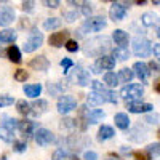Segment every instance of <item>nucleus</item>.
Returning a JSON list of instances; mask_svg holds the SVG:
<instances>
[{"label":"nucleus","instance_id":"f257e3e1","mask_svg":"<svg viewBox=\"0 0 160 160\" xmlns=\"http://www.w3.org/2000/svg\"><path fill=\"white\" fill-rule=\"evenodd\" d=\"M111 50V40L108 37H95V38H90L87 40V43L83 47V51L85 55H90V56H102L106 51Z\"/></svg>","mask_w":160,"mask_h":160},{"label":"nucleus","instance_id":"f03ea898","mask_svg":"<svg viewBox=\"0 0 160 160\" xmlns=\"http://www.w3.org/2000/svg\"><path fill=\"white\" fill-rule=\"evenodd\" d=\"M87 102L90 106H101L104 102H111V104H117V95L114 91H109V90H101V91H91L88 98H87Z\"/></svg>","mask_w":160,"mask_h":160},{"label":"nucleus","instance_id":"7ed1b4c3","mask_svg":"<svg viewBox=\"0 0 160 160\" xmlns=\"http://www.w3.org/2000/svg\"><path fill=\"white\" fill-rule=\"evenodd\" d=\"M152 51V43L146 37H136L133 40V53L138 58H146L149 56Z\"/></svg>","mask_w":160,"mask_h":160},{"label":"nucleus","instance_id":"20e7f679","mask_svg":"<svg viewBox=\"0 0 160 160\" xmlns=\"http://www.w3.org/2000/svg\"><path fill=\"white\" fill-rule=\"evenodd\" d=\"M142 95H144V88L139 83H127L120 91V96L125 101H136Z\"/></svg>","mask_w":160,"mask_h":160},{"label":"nucleus","instance_id":"39448f33","mask_svg":"<svg viewBox=\"0 0 160 160\" xmlns=\"http://www.w3.org/2000/svg\"><path fill=\"white\" fill-rule=\"evenodd\" d=\"M42 43H43V34L38 32L37 29H32L31 34H29V38L26 40V43H24V47H22V50H24L26 53H32V51H35L37 48L42 47Z\"/></svg>","mask_w":160,"mask_h":160},{"label":"nucleus","instance_id":"423d86ee","mask_svg":"<svg viewBox=\"0 0 160 160\" xmlns=\"http://www.w3.org/2000/svg\"><path fill=\"white\" fill-rule=\"evenodd\" d=\"M115 68V58L109 55H102L96 59L95 66H91V72L93 74H99L101 71H112Z\"/></svg>","mask_w":160,"mask_h":160},{"label":"nucleus","instance_id":"0eeeda50","mask_svg":"<svg viewBox=\"0 0 160 160\" xmlns=\"http://www.w3.org/2000/svg\"><path fill=\"white\" fill-rule=\"evenodd\" d=\"M64 142L72 152H78L80 149H83L85 146L90 144V139H87L82 135H71V136H68L64 139Z\"/></svg>","mask_w":160,"mask_h":160},{"label":"nucleus","instance_id":"6e6552de","mask_svg":"<svg viewBox=\"0 0 160 160\" xmlns=\"http://www.w3.org/2000/svg\"><path fill=\"white\" fill-rule=\"evenodd\" d=\"M106 28V18L104 16H95V18H90L85 21V24L82 26V31H88V32H99Z\"/></svg>","mask_w":160,"mask_h":160},{"label":"nucleus","instance_id":"1a4fd4ad","mask_svg":"<svg viewBox=\"0 0 160 160\" xmlns=\"http://www.w3.org/2000/svg\"><path fill=\"white\" fill-rule=\"evenodd\" d=\"M127 109L131 114H148L154 111V106L149 102H142L139 99L136 101H127Z\"/></svg>","mask_w":160,"mask_h":160},{"label":"nucleus","instance_id":"9d476101","mask_svg":"<svg viewBox=\"0 0 160 160\" xmlns=\"http://www.w3.org/2000/svg\"><path fill=\"white\" fill-rule=\"evenodd\" d=\"M56 108H58V112L59 114H69L71 111H74L77 108V99L74 96H68V95H64L58 99V104H56Z\"/></svg>","mask_w":160,"mask_h":160},{"label":"nucleus","instance_id":"9b49d317","mask_svg":"<svg viewBox=\"0 0 160 160\" xmlns=\"http://www.w3.org/2000/svg\"><path fill=\"white\" fill-rule=\"evenodd\" d=\"M34 135H35V142H37L38 146H50L51 142L56 141L55 135H53L50 130H47V128H38V130H35Z\"/></svg>","mask_w":160,"mask_h":160},{"label":"nucleus","instance_id":"f8f14e48","mask_svg":"<svg viewBox=\"0 0 160 160\" xmlns=\"http://www.w3.org/2000/svg\"><path fill=\"white\" fill-rule=\"evenodd\" d=\"M72 80L75 83H78L80 87H87V85H90V72L85 71L82 66H77V68H74Z\"/></svg>","mask_w":160,"mask_h":160},{"label":"nucleus","instance_id":"ddd939ff","mask_svg":"<svg viewBox=\"0 0 160 160\" xmlns=\"http://www.w3.org/2000/svg\"><path fill=\"white\" fill-rule=\"evenodd\" d=\"M15 18H16V15H15V10L11 7H7V5L0 7V26L7 28V26H10L15 21Z\"/></svg>","mask_w":160,"mask_h":160},{"label":"nucleus","instance_id":"4468645a","mask_svg":"<svg viewBox=\"0 0 160 160\" xmlns=\"http://www.w3.org/2000/svg\"><path fill=\"white\" fill-rule=\"evenodd\" d=\"M69 40V31H61V32H55L51 34L48 38V43L55 48H61L64 47V43Z\"/></svg>","mask_w":160,"mask_h":160},{"label":"nucleus","instance_id":"2eb2a0df","mask_svg":"<svg viewBox=\"0 0 160 160\" xmlns=\"http://www.w3.org/2000/svg\"><path fill=\"white\" fill-rule=\"evenodd\" d=\"M133 74H135L141 82H148V78H149V75H151V71H149V68H148V64L146 62H142V61H138V62H135V66H133Z\"/></svg>","mask_w":160,"mask_h":160},{"label":"nucleus","instance_id":"dca6fc26","mask_svg":"<svg viewBox=\"0 0 160 160\" xmlns=\"http://www.w3.org/2000/svg\"><path fill=\"white\" fill-rule=\"evenodd\" d=\"M18 130L21 131V135L24 138H31L34 135V131L37 130V125H35V122H32V120H19Z\"/></svg>","mask_w":160,"mask_h":160},{"label":"nucleus","instance_id":"f3484780","mask_svg":"<svg viewBox=\"0 0 160 160\" xmlns=\"http://www.w3.org/2000/svg\"><path fill=\"white\" fill-rule=\"evenodd\" d=\"M109 16H111L112 21H122V19H125V16H127V7L115 2L111 7V10H109Z\"/></svg>","mask_w":160,"mask_h":160},{"label":"nucleus","instance_id":"a211bd4d","mask_svg":"<svg viewBox=\"0 0 160 160\" xmlns=\"http://www.w3.org/2000/svg\"><path fill=\"white\" fill-rule=\"evenodd\" d=\"M29 66H31V69H34V71H38V72H45V71H48V68H50V61L45 58V56H35V58H32L31 59V62H29Z\"/></svg>","mask_w":160,"mask_h":160},{"label":"nucleus","instance_id":"6ab92c4d","mask_svg":"<svg viewBox=\"0 0 160 160\" xmlns=\"http://www.w3.org/2000/svg\"><path fill=\"white\" fill-rule=\"evenodd\" d=\"M48 111V102L45 99H38V101H34L31 104V114L34 117H38V115H42Z\"/></svg>","mask_w":160,"mask_h":160},{"label":"nucleus","instance_id":"aec40b11","mask_svg":"<svg viewBox=\"0 0 160 160\" xmlns=\"http://www.w3.org/2000/svg\"><path fill=\"white\" fill-rule=\"evenodd\" d=\"M112 38H114V42L118 45V47H122V48H127V45H128V34L125 32V31H122V29H115L114 31V34H112Z\"/></svg>","mask_w":160,"mask_h":160},{"label":"nucleus","instance_id":"412c9836","mask_svg":"<svg viewBox=\"0 0 160 160\" xmlns=\"http://www.w3.org/2000/svg\"><path fill=\"white\" fill-rule=\"evenodd\" d=\"M77 125H78V120L77 118H72V117H64L59 123V128L61 130H66L69 133H74L77 130Z\"/></svg>","mask_w":160,"mask_h":160},{"label":"nucleus","instance_id":"4be33fe9","mask_svg":"<svg viewBox=\"0 0 160 160\" xmlns=\"http://www.w3.org/2000/svg\"><path fill=\"white\" fill-rule=\"evenodd\" d=\"M114 122H115V125L120 128V130H128L130 128V117L125 114V112H118V114H115V117H114Z\"/></svg>","mask_w":160,"mask_h":160},{"label":"nucleus","instance_id":"5701e85b","mask_svg":"<svg viewBox=\"0 0 160 160\" xmlns=\"http://www.w3.org/2000/svg\"><path fill=\"white\" fill-rule=\"evenodd\" d=\"M53 160H78V158L68 149H56L53 152Z\"/></svg>","mask_w":160,"mask_h":160},{"label":"nucleus","instance_id":"b1692460","mask_svg":"<svg viewBox=\"0 0 160 160\" xmlns=\"http://www.w3.org/2000/svg\"><path fill=\"white\" fill-rule=\"evenodd\" d=\"M24 93H26V96H29V98H37L40 96V93H42V85L40 83H32V85H24Z\"/></svg>","mask_w":160,"mask_h":160},{"label":"nucleus","instance_id":"393cba45","mask_svg":"<svg viewBox=\"0 0 160 160\" xmlns=\"http://www.w3.org/2000/svg\"><path fill=\"white\" fill-rule=\"evenodd\" d=\"M114 135H115V131H114L112 127H109V125H102V127L99 128V131H98V139L102 142V141H108V139L114 138Z\"/></svg>","mask_w":160,"mask_h":160},{"label":"nucleus","instance_id":"a878e982","mask_svg":"<svg viewBox=\"0 0 160 160\" xmlns=\"http://www.w3.org/2000/svg\"><path fill=\"white\" fill-rule=\"evenodd\" d=\"M7 56L11 62H15V64H19L22 59H21V51L16 45H11L8 50H7Z\"/></svg>","mask_w":160,"mask_h":160},{"label":"nucleus","instance_id":"bb28decb","mask_svg":"<svg viewBox=\"0 0 160 160\" xmlns=\"http://www.w3.org/2000/svg\"><path fill=\"white\" fill-rule=\"evenodd\" d=\"M146 136H148V131H146L141 125H138V127L133 128V130H131V135H130V138H131L133 141H136V142L144 141V139H146Z\"/></svg>","mask_w":160,"mask_h":160},{"label":"nucleus","instance_id":"cd10ccee","mask_svg":"<svg viewBox=\"0 0 160 160\" xmlns=\"http://www.w3.org/2000/svg\"><path fill=\"white\" fill-rule=\"evenodd\" d=\"M16 32L13 29H5L0 32V43H13L16 40Z\"/></svg>","mask_w":160,"mask_h":160},{"label":"nucleus","instance_id":"c85d7f7f","mask_svg":"<svg viewBox=\"0 0 160 160\" xmlns=\"http://www.w3.org/2000/svg\"><path fill=\"white\" fill-rule=\"evenodd\" d=\"M2 120H3L2 127H3L5 130H10V131H13V133H15V130H18V122H19V120L13 118V117H8V115H3Z\"/></svg>","mask_w":160,"mask_h":160},{"label":"nucleus","instance_id":"c756f323","mask_svg":"<svg viewBox=\"0 0 160 160\" xmlns=\"http://www.w3.org/2000/svg\"><path fill=\"white\" fill-rule=\"evenodd\" d=\"M118 82H122V83H130L131 80H133V77H135V74H133V71L131 69H128V68H123L122 71L118 72Z\"/></svg>","mask_w":160,"mask_h":160},{"label":"nucleus","instance_id":"7c9ffc66","mask_svg":"<svg viewBox=\"0 0 160 160\" xmlns=\"http://www.w3.org/2000/svg\"><path fill=\"white\" fill-rule=\"evenodd\" d=\"M141 22H142V26H146V28H151V26L157 24V16L154 15V13L148 11L141 16Z\"/></svg>","mask_w":160,"mask_h":160},{"label":"nucleus","instance_id":"2f4dec72","mask_svg":"<svg viewBox=\"0 0 160 160\" xmlns=\"http://www.w3.org/2000/svg\"><path fill=\"white\" fill-rule=\"evenodd\" d=\"M58 28H61V19L59 18H48L43 22V29H47V31H55Z\"/></svg>","mask_w":160,"mask_h":160},{"label":"nucleus","instance_id":"473e14b6","mask_svg":"<svg viewBox=\"0 0 160 160\" xmlns=\"http://www.w3.org/2000/svg\"><path fill=\"white\" fill-rule=\"evenodd\" d=\"M16 109L22 115H29L31 114V104L26 99H19V101H16Z\"/></svg>","mask_w":160,"mask_h":160},{"label":"nucleus","instance_id":"72a5a7b5","mask_svg":"<svg viewBox=\"0 0 160 160\" xmlns=\"http://www.w3.org/2000/svg\"><path fill=\"white\" fill-rule=\"evenodd\" d=\"M104 83L108 85V87H117L118 85V77L115 72H106L104 74Z\"/></svg>","mask_w":160,"mask_h":160},{"label":"nucleus","instance_id":"f704fd0d","mask_svg":"<svg viewBox=\"0 0 160 160\" xmlns=\"http://www.w3.org/2000/svg\"><path fill=\"white\" fill-rule=\"evenodd\" d=\"M112 58H117L118 61H127L130 58V51L127 48H122V47H118L114 50V56Z\"/></svg>","mask_w":160,"mask_h":160},{"label":"nucleus","instance_id":"c9c22d12","mask_svg":"<svg viewBox=\"0 0 160 160\" xmlns=\"http://www.w3.org/2000/svg\"><path fill=\"white\" fill-rule=\"evenodd\" d=\"M48 93H50L51 96H59L61 93H62V87L58 82H53V83L50 82L48 83Z\"/></svg>","mask_w":160,"mask_h":160},{"label":"nucleus","instance_id":"e433bc0d","mask_svg":"<svg viewBox=\"0 0 160 160\" xmlns=\"http://www.w3.org/2000/svg\"><path fill=\"white\" fill-rule=\"evenodd\" d=\"M0 138H2L5 142H13V139H15V133L10 131V130H5L3 127H0Z\"/></svg>","mask_w":160,"mask_h":160},{"label":"nucleus","instance_id":"4c0bfd02","mask_svg":"<svg viewBox=\"0 0 160 160\" xmlns=\"http://www.w3.org/2000/svg\"><path fill=\"white\" fill-rule=\"evenodd\" d=\"M146 152L149 154L151 158H152V157H158V154H160V144H158V142L149 144L148 148H146Z\"/></svg>","mask_w":160,"mask_h":160},{"label":"nucleus","instance_id":"58836bf2","mask_svg":"<svg viewBox=\"0 0 160 160\" xmlns=\"http://www.w3.org/2000/svg\"><path fill=\"white\" fill-rule=\"evenodd\" d=\"M26 149H28V144H26L24 141H15L13 142V151L15 152L22 154V152H26Z\"/></svg>","mask_w":160,"mask_h":160},{"label":"nucleus","instance_id":"ea45409f","mask_svg":"<svg viewBox=\"0 0 160 160\" xmlns=\"http://www.w3.org/2000/svg\"><path fill=\"white\" fill-rule=\"evenodd\" d=\"M15 102V98L8 96V95H2L0 96V108H7V106H11Z\"/></svg>","mask_w":160,"mask_h":160},{"label":"nucleus","instance_id":"a19ab883","mask_svg":"<svg viewBox=\"0 0 160 160\" xmlns=\"http://www.w3.org/2000/svg\"><path fill=\"white\" fill-rule=\"evenodd\" d=\"M61 68L64 69V74H68V72L74 68L72 59H71V58H64V59H61Z\"/></svg>","mask_w":160,"mask_h":160},{"label":"nucleus","instance_id":"79ce46f5","mask_svg":"<svg viewBox=\"0 0 160 160\" xmlns=\"http://www.w3.org/2000/svg\"><path fill=\"white\" fill-rule=\"evenodd\" d=\"M28 78H29V74L26 72L24 69H18L15 72V80H18V82H26Z\"/></svg>","mask_w":160,"mask_h":160},{"label":"nucleus","instance_id":"37998d69","mask_svg":"<svg viewBox=\"0 0 160 160\" xmlns=\"http://www.w3.org/2000/svg\"><path fill=\"white\" fill-rule=\"evenodd\" d=\"M64 47L68 48V51H71V53H74V51H77L80 48L78 43H77V40H68V42L64 43Z\"/></svg>","mask_w":160,"mask_h":160},{"label":"nucleus","instance_id":"c03bdc74","mask_svg":"<svg viewBox=\"0 0 160 160\" xmlns=\"http://www.w3.org/2000/svg\"><path fill=\"white\" fill-rule=\"evenodd\" d=\"M144 122H148V123H151V125H157V123H158V114L155 112V114L146 115V117H144Z\"/></svg>","mask_w":160,"mask_h":160},{"label":"nucleus","instance_id":"a18cd8bd","mask_svg":"<svg viewBox=\"0 0 160 160\" xmlns=\"http://www.w3.org/2000/svg\"><path fill=\"white\" fill-rule=\"evenodd\" d=\"M131 154H133V157H135L136 160H152V158L149 157V154H148V152L136 151V152H131Z\"/></svg>","mask_w":160,"mask_h":160},{"label":"nucleus","instance_id":"49530a36","mask_svg":"<svg viewBox=\"0 0 160 160\" xmlns=\"http://www.w3.org/2000/svg\"><path fill=\"white\" fill-rule=\"evenodd\" d=\"M22 10L26 13H32L34 11V0H24L22 2Z\"/></svg>","mask_w":160,"mask_h":160},{"label":"nucleus","instance_id":"de8ad7c7","mask_svg":"<svg viewBox=\"0 0 160 160\" xmlns=\"http://www.w3.org/2000/svg\"><path fill=\"white\" fill-rule=\"evenodd\" d=\"M42 3L47 8H58L59 7V0H42Z\"/></svg>","mask_w":160,"mask_h":160},{"label":"nucleus","instance_id":"09e8293b","mask_svg":"<svg viewBox=\"0 0 160 160\" xmlns=\"http://www.w3.org/2000/svg\"><path fill=\"white\" fill-rule=\"evenodd\" d=\"M90 83H91L93 91H101V90H106V88H104V85L99 82V80H93V82H90Z\"/></svg>","mask_w":160,"mask_h":160},{"label":"nucleus","instance_id":"8fccbe9b","mask_svg":"<svg viewBox=\"0 0 160 160\" xmlns=\"http://www.w3.org/2000/svg\"><path fill=\"white\" fill-rule=\"evenodd\" d=\"M83 160H98V154L95 151H87L83 154Z\"/></svg>","mask_w":160,"mask_h":160},{"label":"nucleus","instance_id":"3c124183","mask_svg":"<svg viewBox=\"0 0 160 160\" xmlns=\"http://www.w3.org/2000/svg\"><path fill=\"white\" fill-rule=\"evenodd\" d=\"M80 10H82V15H85V16H90L91 13H93V8H91V5H90V3H85Z\"/></svg>","mask_w":160,"mask_h":160},{"label":"nucleus","instance_id":"603ef678","mask_svg":"<svg viewBox=\"0 0 160 160\" xmlns=\"http://www.w3.org/2000/svg\"><path fill=\"white\" fill-rule=\"evenodd\" d=\"M69 2L74 5V7H78V8H82L85 3H88V0H69Z\"/></svg>","mask_w":160,"mask_h":160},{"label":"nucleus","instance_id":"864d4df0","mask_svg":"<svg viewBox=\"0 0 160 160\" xmlns=\"http://www.w3.org/2000/svg\"><path fill=\"white\" fill-rule=\"evenodd\" d=\"M148 68H149V71H154V72H158V62L157 61H151L149 64H148Z\"/></svg>","mask_w":160,"mask_h":160},{"label":"nucleus","instance_id":"5fc2aeb1","mask_svg":"<svg viewBox=\"0 0 160 160\" xmlns=\"http://www.w3.org/2000/svg\"><path fill=\"white\" fill-rule=\"evenodd\" d=\"M64 16L68 18V21H69V22H72V21H75V18H77V13H71V11H66V13H64Z\"/></svg>","mask_w":160,"mask_h":160},{"label":"nucleus","instance_id":"6e6d98bb","mask_svg":"<svg viewBox=\"0 0 160 160\" xmlns=\"http://www.w3.org/2000/svg\"><path fill=\"white\" fill-rule=\"evenodd\" d=\"M154 53H155V58H158V55H160V47H158V43L154 45Z\"/></svg>","mask_w":160,"mask_h":160},{"label":"nucleus","instance_id":"4d7b16f0","mask_svg":"<svg viewBox=\"0 0 160 160\" xmlns=\"http://www.w3.org/2000/svg\"><path fill=\"white\" fill-rule=\"evenodd\" d=\"M158 83H160V80L157 78V80H155V82H154V88H155V91H157V93L160 91V87H158Z\"/></svg>","mask_w":160,"mask_h":160},{"label":"nucleus","instance_id":"13d9d810","mask_svg":"<svg viewBox=\"0 0 160 160\" xmlns=\"http://www.w3.org/2000/svg\"><path fill=\"white\" fill-rule=\"evenodd\" d=\"M133 2H135L136 5H144L146 2H148V0H133Z\"/></svg>","mask_w":160,"mask_h":160},{"label":"nucleus","instance_id":"bf43d9fd","mask_svg":"<svg viewBox=\"0 0 160 160\" xmlns=\"http://www.w3.org/2000/svg\"><path fill=\"white\" fill-rule=\"evenodd\" d=\"M122 152H123V154H131V151L127 149V146H123V148H122Z\"/></svg>","mask_w":160,"mask_h":160},{"label":"nucleus","instance_id":"052dcab7","mask_svg":"<svg viewBox=\"0 0 160 160\" xmlns=\"http://www.w3.org/2000/svg\"><path fill=\"white\" fill-rule=\"evenodd\" d=\"M106 160H122V158H118V157H114V155H111V157H108Z\"/></svg>","mask_w":160,"mask_h":160},{"label":"nucleus","instance_id":"680f3d73","mask_svg":"<svg viewBox=\"0 0 160 160\" xmlns=\"http://www.w3.org/2000/svg\"><path fill=\"white\" fill-rule=\"evenodd\" d=\"M152 3H154L155 7H158V5H160V0H152Z\"/></svg>","mask_w":160,"mask_h":160},{"label":"nucleus","instance_id":"e2e57ef3","mask_svg":"<svg viewBox=\"0 0 160 160\" xmlns=\"http://www.w3.org/2000/svg\"><path fill=\"white\" fill-rule=\"evenodd\" d=\"M102 2H114V0H102Z\"/></svg>","mask_w":160,"mask_h":160},{"label":"nucleus","instance_id":"0e129e2a","mask_svg":"<svg viewBox=\"0 0 160 160\" xmlns=\"http://www.w3.org/2000/svg\"><path fill=\"white\" fill-rule=\"evenodd\" d=\"M0 55H2V45H0Z\"/></svg>","mask_w":160,"mask_h":160},{"label":"nucleus","instance_id":"69168bd1","mask_svg":"<svg viewBox=\"0 0 160 160\" xmlns=\"http://www.w3.org/2000/svg\"><path fill=\"white\" fill-rule=\"evenodd\" d=\"M0 2H7V0H0Z\"/></svg>","mask_w":160,"mask_h":160}]
</instances>
